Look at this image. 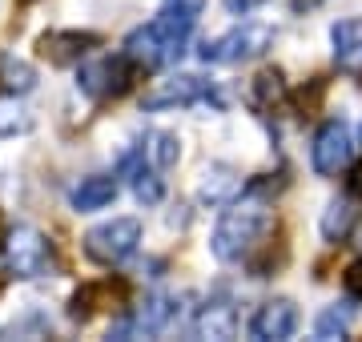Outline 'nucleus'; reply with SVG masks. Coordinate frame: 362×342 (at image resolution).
I'll return each mask as SVG.
<instances>
[{"instance_id":"1","label":"nucleus","mask_w":362,"mask_h":342,"mask_svg":"<svg viewBox=\"0 0 362 342\" xmlns=\"http://www.w3.org/2000/svg\"><path fill=\"white\" fill-rule=\"evenodd\" d=\"M270 230V213L262 201H230V210L221 213L218 230H214V258L218 262H242L258 250L262 234Z\"/></svg>"},{"instance_id":"2","label":"nucleus","mask_w":362,"mask_h":342,"mask_svg":"<svg viewBox=\"0 0 362 342\" xmlns=\"http://www.w3.org/2000/svg\"><path fill=\"white\" fill-rule=\"evenodd\" d=\"M189 33H194L189 25H181V20H173V16L157 13L149 25L133 28L129 37H125V57H133L141 69H165L185 53Z\"/></svg>"},{"instance_id":"3","label":"nucleus","mask_w":362,"mask_h":342,"mask_svg":"<svg viewBox=\"0 0 362 342\" xmlns=\"http://www.w3.org/2000/svg\"><path fill=\"white\" fill-rule=\"evenodd\" d=\"M137 73L141 65L133 61V57H101V61H89V65H81L77 73V85L85 97L93 101H109V97H125V93L137 85Z\"/></svg>"},{"instance_id":"4","label":"nucleus","mask_w":362,"mask_h":342,"mask_svg":"<svg viewBox=\"0 0 362 342\" xmlns=\"http://www.w3.org/2000/svg\"><path fill=\"white\" fill-rule=\"evenodd\" d=\"M4 258H8V270L16 278H45L57 270L52 242L33 225H16L4 234Z\"/></svg>"},{"instance_id":"5","label":"nucleus","mask_w":362,"mask_h":342,"mask_svg":"<svg viewBox=\"0 0 362 342\" xmlns=\"http://www.w3.org/2000/svg\"><path fill=\"white\" fill-rule=\"evenodd\" d=\"M270 45H274L270 25H242V28H230L218 40H206L202 45V61L206 65H246V61H258Z\"/></svg>"},{"instance_id":"6","label":"nucleus","mask_w":362,"mask_h":342,"mask_svg":"<svg viewBox=\"0 0 362 342\" xmlns=\"http://www.w3.org/2000/svg\"><path fill=\"white\" fill-rule=\"evenodd\" d=\"M137 242H141V222H133V218H113V222L93 225L89 234H85V254H89V262H97V266H121L125 258H133Z\"/></svg>"},{"instance_id":"7","label":"nucleus","mask_w":362,"mask_h":342,"mask_svg":"<svg viewBox=\"0 0 362 342\" xmlns=\"http://www.w3.org/2000/svg\"><path fill=\"white\" fill-rule=\"evenodd\" d=\"M177 105H221L214 81L206 77H165L141 97V109H177Z\"/></svg>"},{"instance_id":"8","label":"nucleus","mask_w":362,"mask_h":342,"mask_svg":"<svg viewBox=\"0 0 362 342\" xmlns=\"http://www.w3.org/2000/svg\"><path fill=\"white\" fill-rule=\"evenodd\" d=\"M354 158V133H350L346 121H326L322 129L314 133L310 145V165L318 177H334L342 173Z\"/></svg>"},{"instance_id":"9","label":"nucleus","mask_w":362,"mask_h":342,"mask_svg":"<svg viewBox=\"0 0 362 342\" xmlns=\"http://www.w3.org/2000/svg\"><path fill=\"white\" fill-rule=\"evenodd\" d=\"M177 298H165V294H153L141 310H133V314L117 318L113 326H109V338H145V334H161L177 322Z\"/></svg>"},{"instance_id":"10","label":"nucleus","mask_w":362,"mask_h":342,"mask_svg":"<svg viewBox=\"0 0 362 342\" xmlns=\"http://www.w3.org/2000/svg\"><path fill=\"white\" fill-rule=\"evenodd\" d=\"M117 173H121V177H125V182L133 185L137 201H145V206H157V201L165 198V182H161V170H157V165H153L149 158H145L141 145H133L129 153L121 158Z\"/></svg>"},{"instance_id":"11","label":"nucleus","mask_w":362,"mask_h":342,"mask_svg":"<svg viewBox=\"0 0 362 342\" xmlns=\"http://www.w3.org/2000/svg\"><path fill=\"white\" fill-rule=\"evenodd\" d=\"M298 330V306L290 298H274V302L258 306V314L250 318V334L258 342H282Z\"/></svg>"},{"instance_id":"12","label":"nucleus","mask_w":362,"mask_h":342,"mask_svg":"<svg viewBox=\"0 0 362 342\" xmlns=\"http://www.w3.org/2000/svg\"><path fill=\"white\" fill-rule=\"evenodd\" d=\"M97 45H101L97 33H77V28H69V33H45L37 40L40 57L49 65H77L81 57L89 53V49H97Z\"/></svg>"},{"instance_id":"13","label":"nucleus","mask_w":362,"mask_h":342,"mask_svg":"<svg viewBox=\"0 0 362 342\" xmlns=\"http://www.w3.org/2000/svg\"><path fill=\"white\" fill-rule=\"evenodd\" d=\"M194 334L197 338H233L238 334V310L226 294H214L194 318Z\"/></svg>"},{"instance_id":"14","label":"nucleus","mask_w":362,"mask_h":342,"mask_svg":"<svg viewBox=\"0 0 362 342\" xmlns=\"http://www.w3.org/2000/svg\"><path fill=\"white\" fill-rule=\"evenodd\" d=\"M117 198V177H109V173H93V177H81V185L69 194V201H73V210L81 213H93V210H105L109 201Z\"/></svg>"},{"instance_id":"15","label":"nucleus","mask_w":362,"mask_h":342,"mask_svg":"<svg viewBox=\"0 0 362 342\" xmlns=\"http://www.w3.org/2000/svg\"><path fill=\"white\" fill-rule=\"evenodd\" d=\"M242 189H246V185H242L238 173L226 170V165H214V170L206 173V182H202V201H209V206H230Z\"/></svg>"},{"instance_id":"16","label":"nucleus","mask_w":362,"mask_h":342,"mask_svg":"<svg viewBox=\"0 0 362 342\" xmlns=\"http://www.w3.org/2000/svg\"><path fill=\"white\" fill-rule=\"evenodd\" d=\"M109 298H113V302L121 298V286H117V282H89V286H81L77 294H73V306H69V314L85 322V318H93L105 302H109Z\"/></svg>"},{"instance_id":"17","label":"nucleus","mask_w":362,"mask_h":342,"mask_svg":"<svg viewBox=\"0 0 362 342\" xmlns=\"http://www.w3.org/2000/svg\"><path fill=\"white\" fill-rule=\"evenodd\" d=\"M354 222H358V206H354V198L346 194V198L330 201V210L322 213V237L326 242H346Z\"/></svg>"},{"instance_id":"18","label":"nucleus","mask_w":362,"mask_h":342,"mask_svg":"<svg viewBox=\"0 0 362 342\" xmlns=\"http://www.w3.org/2000/svg\"><path fill=\"white\" fill-rule=\"evenodd\" d=\"M330 40H334L338 65H346V69L362 65V20H342V25H334L330 28Z\"/></svg>"},{"instance_id":"19","label":"nucleus","mask_w":362,"mask_h":342,"mask_svg":"<svg viewBox=\"0 0 362 342\" xmlns=\"http://www.w3.org/2000/svg\"><path fill=\"white\" fill-rule=\"evenodd\" d=\"M350 322H354V306L350 302L330 306V310H322L318 322H314V338H342L350 330Z\"/></svg>"},{"instance_id":"20","label":"nucleus","mask_w":362,"mask_h":342,"mask_svg":"<svg viewBox=\"0 0 362 342\" xmlns=\"http://www.w3.org/2000/svg\"><path fill=\"white\" fill-rule=\"evenodd\" d=\"M141 149H145V158L153 161L157 170H169V165H173V161L181 158L177 137H173V133H145Z\"/></svg>"},{"instance_id":"21","label":"nucleus","mask_w":362,"mask_h":342,"mask_svg":"<svg viewBox=\"0 0 362 342\" xmlns=\"http://www.w3.org/2000/svg\"><path fill=\"white\" fill-rule=\"evenodd\" d=\"M33 81H37V73H33L25 61H13V57L0 61V85H4L8 93H28L33 89Z\"/></svg>"},{"instance_id":"22","label":"nucleus","mask_w":362,"mask_h":342,"mask_svg":"<svg viewBox=\"0 0 362 342\" xmlns=\"http://www.w3.org/2000/svg\"><path fill=\"white\" fill-rule=\"evenodd\" d=\"M282 97H286V85H282V73H278V69L254 77V101H258L262 109H274Z\"/></svg>"},{"instance_id":"23","label":"nucleus","mask_w":362,"mask_h":342,"mask_svg":"<svg viewBox=\"0 0 362 342\" xmlns=\"http://www.w3.org/2000/svg\"><path fill=\"white\" fill-rule=\"evenodd\" d=\"M202 4H206V0H165V4H161V13L194 28V25H197V16H202Z\"/></svg>"},{"instance_id":"24","label":"nucleus","mask_w":362,"mask_h":342,"mask_svg":"<svg viewBox=\"0 0 362 342\" xmlns=\"http://www.w3.org/2000/svg\"><path fill=\"white\" fill-rule=\"evenodd\" d=\"M16 129H28V117L13 105H0V133H16Z\"/></svg>"},{"instance_id":"25","label":"nucleus","mask_w":362,"mask_h":342,"mask_svg":"<svg viewBox=\"0 0 362 342\" xmlns=\"http://www.w3.org/2000/svg\"><path fill=\"white\" fill-rule=\"evenodd\" d=\"M342 286H346L350 298H362V262L346 266V274H342Z\"/></svg>"},{"instance_id":"26","label":"nucleus","mask_w":362,"mask_h":342,"mask_svg":"<svg viewBox=\"0 0 362 342\" xmlns=\"http://www.w3.org/2000/svg\"><path fill=\"white\" fill-rule=\"evenodd\" d=\"M221 4H226L230 13H254L258 4H266V0H221Z\"/></svg>"},{"instance_id":"27","label":"nucleus","mask_w":362,"mask_h":342,"mask_svg":"<svg viewBox=\"0 0 362 342\" xmlns=\"http://www.w3.org/2000/svg\"><path fill=\"white\" fill-rule=\"evenodd\" d=\"M346 194L350 198H362V165H354V173H350V182H346Z\"/></svg>"},{"instance_id":"28","label":"nucleus","mask_w":362,"mask_h":342,"mask_svg":"<svg viewBox=\"0 0 362 342\" xmlns=\"http://www.w3.org/2000/svg\"><path fill=\"white\" fill-rule=\"evenodd\" d=\"M0 237H4V222H0Z\"/></svg>"}]
</instances>
